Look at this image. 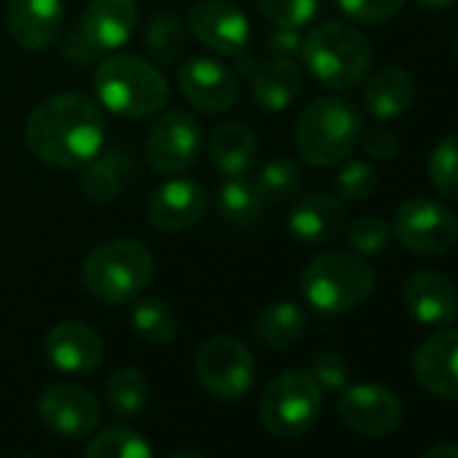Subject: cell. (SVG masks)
Instances as JSON below:
<instances>
[{"label": "cell", "instance_id": "cell-1", "mask_svg": "<svg viewBox=\"0 0 458 458\" xmlns=\"http://www.w3.org/2000/svg\"><path fill=\"white\" fill-rule=\"evenodd\" d=\"M25 140L52 167H84L106 146V116L87 95H52L30 111Z\"/></svg>", "mask_w": 458, "mask_h": 458}, {"label": "cell", "instance_id": "cell-16", "mask_svg": "<svg viewBox=\"0 0 458 458\" xmlns=\"http://www.w3.org/2000/svg\"><path fill=\"white\" fill-rule=\"evenodd\" d=\"M38 415L63 437H84L100 423V402L81 386L55 383L41 394Z\"/></svg>", "mask_w": 458, "mask_h": 458}, {"label": "cell", "instance_id": "cell-7", "mask_svg": "<svg viewBox=\"0 0 458 458\" xmlns=\"http://www.w3.org/2000/svg\"><path fill=\"white\" fill-rule=\"evenodd\" d=\"M321 415V386L305 369H286L276 375L259 402L265 428L281 439L308 434Z\"/></svg>", "mask_w": 458, "mask_h": 458}, {"label": "cell", "instance_id": "cell-13", "mask_svg": "<svg viewBox=\"0 0 458 458\" xmlns=\"http://www.w3.org/2000/svg\"><path fill=\"white\" fill-rule=\"evenodd\" d=\"M337 412L343 423L364 437H383L391 434L402 423V402L391 388L375 386V383H359L348 386L340 394Z\"/></svg>", "mask_w": 458, "mask_h": 458}, {"label": "cell", "instance_id": "cell-26", "mask_svg": "<svg viewBox=\"0 0 458 458\" xmlns=\"http://www.w3.org/2000/svg\"><path fill=\"white\" fill-rule=\"evenodd\" d=\"M265 205L267 199L251 173L226 175L216 189V210L233 226H254L262 218Z\"/></svg>", "mask_w": 458, "mask_h": 458}, {"label": "cell", "instance_id": "cell-12", "mask_svg": "<svg viewBox=\"0 0 458 458\" xmlns=\"http://www.w3.org/2000/svg\"><path fill=\"white\" fill-rule=\"evenodd\" d=\"M189 30L218 57H241L251 36L249 17L226 0H199L189 14Z\"/></svg>", "mask_w": 458, "mask_h": 458}, {"label": "cell", "instance_id": "cell-30", "mask_svg": "<svg viewBox=\"0 0 458 458\" xmlns=\"http://www.w3.org/2000/svg\"><path fill=\"white\" fill-rule=\"evenodd\" d=\"M146 52L154 57V63L159 65H170L175 63V57L183 52L186 47V30H183V22L175 17V14H157L151 17L148 28H146Z\"/></svg>", "mask_w": 458, "mask_h": 458}, {"label": "cell", "instance_id": "cell-9", "mask_svg": "<svg viewBox=\"0 0 458 458\" xmlns=\"http://www.w3.org/2000/svg\"><path fill=\"white\" fill-rule=\"evenodd\" d=\"M391 235L412 254L437 257L455 246L458 218L437 199L410 197L394 210Z\"/></svg>", "mask_w": 458, "mask_h": 458}, {"label": "cell", "instance_id": "cell-21", "mask_svg": "<svg viewBox=\"0 0 458 458\" xmlns=\"http://www.w3.org/2000/svg\"><path fill=\"white\" fill-rule=\"evenodd\" d=\"M140 175L138 159L122 148L100 151L95 159L84 165L81 173V191L100 205H108L122 197V191Z\"/></svg>", "mask_w": 458, "mask_h": 458}, {"label": "cell", "instance_id": "cell-27", "mask_svg": "<svg viewBox=\"0 0 458 458\" xmlns=\"http://www.w3.org/2000/svg\"><path fill=\"white\" fill-rule=\"evenodd\" d=\"M305 329H308L305 310L294 302H273V305L262 308L254 321V332H257L259 343H265L273 351L297 345L302 340Z\"/></svg>", "mask_w": 458, "mask_h": 458}, {"label": "cell", "instance_id": "cell-18", "mask_svg": "<svg viewBox=\"0 0 458 458\" xmlns=\"http://www.w3.org/2000/svg\"><path fill=\"white\" fill-rule=\"evenodd\" d=\"M47 359L55 369L65 375H89L103 364V340L100 335L81 321H63L52 327L44 343Z\"/></svg>", "mask_w": 458, "mask_h": 458}, {"label": "cell", "instance_id": "cell-2", "mask_svg": "<svg viewBox=\"0 0 458 458\" xmlns=\"http://www.w3.org/2000/svg\"><path fill=\"white\" fill-rule=\"evenodd\" d=\"M95 92L106 111L122 119H148L165 108L170 84L154 63L114 52L95 71Z\"/></svg>", "mask_w": 458, "mask_h": 458}, {"label": "cell", "instance_id": "cell-19", "mask_svg": "<svg viewBox=\"0 0 458 458\" xmlns=\"http://www.w3.org/2000/svg\"><path fill=\"white\" fill-rule=\"evenodd\" d=\"M412 372L428 394L458 399V329L426 337L412 356Z\"/></svg>", "mask_w": 458, "mask_h": 458}, {"label": "cell", "instance_id": "cell-33", "mask_svg": "<svg viewBox=\"0 0 458 458\" xmlns=\"http://www.w3.org/2000/svg\"><path fill=\"white\" fill-rule=\"evenodd\" d=\"M257 183L265 194V199L273 202H284L289 197H294L302 186V170L294 159H270L259 173H257Z\"/></svg>", "mask_w": 458, "mask_h": 458}, {"label": "cell", "instance_id": "cell-35", "mask_svg": "<svg viewBox=\"0 0 458 458\" xmlns=\"http://www.w3.org/2000/svg\"><path fill=\"white\" fill-rule=\"evenodd\" d=\"M391 226L377 218V216H361L348 226V246L359 257H372L380 254L391 243Z\"/></svg>", "mask_w": 458, "mask_h": 458}, {"label": "cell", "instance_id": "cell-3", "mask_svg": "<svg viewBox=\"0 0 458 458\" xmlns=\"http://www.w3.org/2000/svg\"><path fill=\"white\" fill-rule=\"evenodd\" d=\"M154 278L151 251L130 238L106 241L92 249L81 265L84 289L103 305H127Z\"/></svg>", "mask_w": 458, "mask_h": 458}, {"label": "cell", "instance_id": "cell-39", "mask_svg": "<svg viewBox=\"0 0 458 458\" xmlns=\"http://www.w3.org/2000/svg\"><path fill=\"white\" fill-rule=\"evenodd\" d=\"M399 135L394 130H386V127H377V130H369L364 135V151L372 157V159H380V162H388L399 154Z\"/></svg>", "mask_w": 458, "mask_h": 458}, {"label": "cell", "instance_id": "cell-37", "mask_svg": "<svg viewBox=\"0 0 458 458\" xmlns=\"http://www.w3.org/2000/svg\"><path fill=\"white\" fill-rule=\"evenodd\" d=\"M337 4L348 20L359 25H380L402 12L404 0H337Z\"/></svg>", "mask_w": 458, "mask_h": 458}, {"label": "cell", "instance_id": "cell-14", "mask_svg": "<svg viewBox=\"0 0 458 458\" xmlns=\"http://www.w3.org/2000/svg\"><path fill=\"white\" fill-rule=\"evenodd\" d=\"M138 17L135 0H89L76 33L98 57L114 55L132 41Z\"/></svg>", "mask_w": 458, "mask_h": 458}, {"label": "cell", "instance_id": "cell-10", "mask_svg": "<svg viewBox=\"0 0 458 458\" xmlns=\"http://www.w3.org/2000/svg\"><path fill=\"white\" fill-rule=\"evenodd\" d=\"M202 148V127L186 111L162 114L146 135V157L154 170L165 175L186 173Z\"/></svg>", "mask_w": 458, "mask_h": 458}, {"label": "cell", "instance_id": "cell-34", "mask_svg": "<svg viewBox=\"0 0 458 458\" xmlns=\"http://www.w3.org/2000/svg\"><path fill=\"white\" fill-rule=\"evenodd\" d=\"M377 183H380L377 170L369 162H361V159H353V162L343 165L337 178H335L337 194L343 199H348V202H361V199L372 197Z\"/></svg>", "mask_w": 458, "mask_h": 458}, {"label": "cell", "instance_id": "cell-38", "mask_svg": "<svg viewBox=\"0 0 458 458\" xmlns=\"http://www.w3.org/2000/svg\"><path fill=\"white\" fill-rule=\"evenodd\" d=\"M310 375L316 377L318 386H327V388H345L351 369H348L345 359H343L337 351H316L313 359H310Z\"/></svg>", "mask_w": 458, "mask_h": 458}, {"label": "cell", "instance_id": "cell-25", "mask_svg": "<svg viewBox=\"0 0 458 458\" xmlns=\"http://www.w3.org/2000/svg\"><path fill=\"white\" fill-rule=\"evenodd\" d=\"M210 165L224 175H241L257 159V135L243 122H224L210 132Z\"/></svg>", "mask_w": 458, "mask_h": 458}, {"label": "cell", "instance_id": "cell-17", "mask_svg": "<svg viewBox=\"0 0 458 458\" xmlns=\"http://www.w3.org/2000/svg\"><path fill=\"white\" fill-rule=\"evenodd\" d=\"M6 25L20 49L41 52L52 47L65 28V0H9Z\"/></svg>", "mask_w": 458, "mask_h": 458}, {"label": "cell", "instance_id": "cell-40", "mask_svg": "<svg viewBox=\"0 0 458 458\" xmlns=\"http://www.w3.org/2000/svg\"><path fill=\"white\" fill-rule=\"evenodd\" d=\"M267 49L276 57H294L302 52V36L300 30H292V28H273L267 36Z\"/></svg>", "mask_w": 458, "mask_h": 458}, {"label": "cell", "instance_id": "cell-4", "mask_svg": "<svg viewBox=\"0 0 458 458\" xmlns=\"http://www.w3.org/2000/svg\"><path fill=\"white\" fill-rule=\"evenodd\" d=\"M364 122L359 108L337 95H324L308 103L297 119L294 140L302 159L313 167H332L343 162L361 140Z\"/></svg>", "mask_w": 458, "mask_h": 458}, {"label": "cell", "instance_id": "cell-36", "mask_svg": "<svg viewBox=\"0 0 458 458\" xmlns=\"http://www.w3.org/2000/svg\"><path fill=\"white\" fill-rule=\"evenodd\" d=\"M259 12L276 25V28H292L300 30L308 22H313L318 12V0H257Z\"/></svg>", "mask_w": 458, "mask_h": 458}, {"label": "cell", "instance_id": "cell-15", "mask_svg": "<svg viewBox=\"0 0 458 458\" xmlns=\"http://www.w3.org/2000/svg\"><path fill=\"white\" fill-rule=\"evenodd\" d=\"M208 210V191L191 178H170L159 183L146 199L148 221L162 233H183L202 221Z\"/></svg>", "mask_w": 458, "mask_h": 458}, {"label": "cell", "instance_id": "cell-28", "mask_svg": "<svg viewBox=\"0 0 458 458\" xmlns=\"http://www.w3.org/2000/svg\"><path fill=\"white\" fill-rule=\"evenodd\" d=\"M130 327H132V332L143 343H148V345H167L175 337V332H178V318H175V310L165 300L146 297V300H138L132 305Z\"/></svg>", "mask_w": 458, "mask_h": 458}, {"label": "cell", "instance_id": "cell-44", "mask_svg": "<svg viewBox=\"0 0 458 458\" xmlns=\"http://www.w3.org/2000/svg\"><path fill=\"white\" fill-rule=\"evenodd\" d=\"M455 55H458V41H455Z\"/></svg>", "mask_w": 458, "mask_h": 458}, {"label": "cell", "instance_id": "cell-5", "mask_svg": "<svg viewBox=\"0 0 458 458\" xmlns=\"http://www.w3.org/2000/svg\"><path fill=\"white\" fill-rule=\"evenodd\" d=\"M302 60L308 71L335 92L356 89L372 65V49L367 38L345 22L316 25L302 38Z\"/></svg>", "mask_w": 458, "mask_h": 458}, {"label": "cell", "instance_id": "cell-23", "mask_svg": "<svg viewBox=\"0 0 458 458\" xmlns=\"http://www.w3.org/2000/svg\"><path fill=\"white\" fill-rule=\"evenodd\" d=\"M302 92V71L292 57H273L257 68L251 79V95L257 106L270 114L286 111Z\"/></svg>", "mask_w": 458, "mask_h": 458}, {"label": "cell", "instance_id": "cell-24", "mask_svg": "<svg viewBox=\"0 0 458 458\" xmlns=\"http://www.w3.org/2000/svg\"><path fill=\"white\" fill-rule=\"evenodd\" d=\"M415 103V81L404 68L388 65L364 84V106L375 119H399Z\"/></svg>", "mask_w": 458, "mask_h": 458}, {"label": "cell", "instance_id": "cell-32", "mask_svg": "<svg viewBox=\"0 0 458 458\" xmlns=\"http://www.w3.org/2000/svg\"><path fill=\"white\" fill-rule=\"evenodd\" d=\"M428 178L445 199L458 202V132L434 146L428 157Z\"/></svg>", "mask_w": 458, "mask_h": 458}, {"label": "cell", "instance_id": "cell-29", "mask_svg": "<svg viewBox=\"0 0 458 458\" xmlns=\"http://www.w3.org/2000/svg\"><path fill=\"white\" fill-rule=\"evenodd\" d=\"M148 380L140 369L135 367H124V369H116L111 375V380L106 383V399H108V407L122 415V418H130V415H138L146 402H148Z\"/></svg>", "mask_w": 458, "mask_h": 458}, {"label": "cell", "instance_id": "cell-42", "mask_svg": "<svg viewBox=\"0 0 458 458\" xmlns=\"http://www.w3.org/2000/svg\"><path fill=\"white\" fill-rule=\"evenodd\" d=\"M418 6H423V9H447V6H453L455 0H415Z\"/></svg>", "mask_w": 458, "mask_h": 458}, {"label": "cell", "instance_id": "cell-41", "mask_svg": "<svg viewBox=\"0 0 458 458\" xmlns=\"http://www.w3.org/2000/svg\"><path fill=\"white\" fill-rule=\"evenodd\" d=\"M420 458H458V445H453V442L434 445V447H428Z\"/></svg>", "mask_w": 458, "mask_h": 458}, {"label": "cell", "instance_id": "cell-20", "mask_svg": "<svg viewBox=\"0 0 458 458\" xmlns=\"http://www.w3.org/2000/svg\"><path fill=\"white\" fill-rule=\"evenodd\" d=\"M407 313L426 327H450L458 318V289L439 273H415L402 286Z\"/></svg>", "mask_w": 458, "mask_h": 458}, {"label": "cell", "instance_id": "cell-11", "mask_svg": "<svg viewBox=\"0 0 458 458\" xmlns=\"http://www.w3.org/2000/svg\"><path fill=\"white\" fill-rule=\"evenodd\" d=\"M175 84L181 98L191 108L205 114H224L229 108H235L241 98V81L235 71L213 57L186 60L175 73Z\"/></svg>", "mask_w": 458, "mask_h": 458}, {"label": "cell", "instance_id": "cell-22", "mask_svg": "<svg viewBox=\"0 0 458 458\" xmlns=\"http://www.w3.org/2000/svg\"><path fill=\"white\" fill-rule=\"evenodd\" d=\"M345 221V208L332 194H308L289 213V233L308 246L332 241Z\"/></svg>", "mask_w": 458, "mask_h": 458}, {"label": "cell", "instance_id": "cell-8", "mask_svg": "<svg viewBox=\"0 0 458 458\" xmlns=\"http://www.w3.org/2000/svg\"><path fill=\"white\" fill-rule=\"evenodd\" d=\"M194 372L199 386L210 396L221 402H235L254 386L257 361L246 343L229 335H218L202 343V348L197 351Z\"/></svg>", "mask_w": 458, "mask_h": 458}, {"label": "cell", "instance_id": "cell-43", "mask_svg": "<svg viewBox=\"0 0 458 458\" xmlns=\"http://www.w3.org/2000/svg\"><path fill=\"white\" fill-rule=\"evenodd\" d=\"M170 458H205V455L197 453V450H181V453H173Z\"/></svg>", "mask_w": 458, "mask_h": 458}, {"label": "cell", "instance_id": "cell-31", "mask_svg": "<svg viewBox=\"0 0 458 458\" xmlns=\"http://www.w3.org/2000/svg\"><path fill=\"white\" fill-rule=\"evenodd\" d=\"M84 458H154L148 442L124 426L103 428L89 445Z\"/></svg>", "mask_w": 458, "mask_h": 458}, {"label": "cell", "instance_id": "cell-6", "mask_svg": "<svg viewBox=\"0 0 458 458\" xmlns=\"http://www.w3.org/2000/svg\"><path fill=\"white\" fill-rule=\"evenodd\" d=\"M302 297L318 313L340 316L361 308L375 289V270L351 251L318 254L302 273Z\"/></svg>", "mask_w": 458, "mask_h": 458}]
</instances>
